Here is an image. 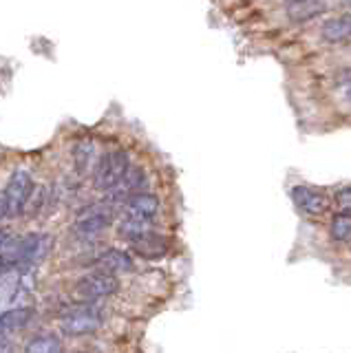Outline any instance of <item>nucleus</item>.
<instances>
[{
  "label": "nucleus",
  "mask_w": 351,
  "mask_h": 353,
  "mask_svg": "<svg viewBox=\"0 0 351 353\" xmlns=\"http://www.w3.org/2000/svg\"><path fill=\"white\" fill-rule=\"evenodd\" d=\"M128 168H130V161L124 150H111V152L102 154L100 161L95 165V172H93V188L100 192L113 190V188L122 183Z\"/></svg>",
  "instance_id": "obj_1"
},
{
  "label": "nucleus",
  "mask_w": 351,
  "mask_h": 353,
  "mask_svg": "<svg viewBox=\"0 0 351 353\" xmlns=\"http://www.w3.org/2000/svg\"><path fill=\"white\" fill-rule=\"evenodd\" d=\"M113 205L106 201L93 203L89 208H84L82 212L75 219V223L71 228V232L82 241H91L95 236H100L102 232L113 223Z\"/></svg>",
  "instance_id": "obj_2"
},
{
  "label": "nucleus",
  "mask_w": 351,
  "mask_h": 353,
  "mask_svg": "<svg viewBox=\"0 0 351 353\" xmlns=\"http://www.w3.org/2000/svg\"><path fill=\"white\" fill-rule=\"evenodd\" d=\"M104 316L102 312L91 303H84L78 307H71L60 320L62 334L67 336H91L102 327Z\"/></svg>",
  "instance_id": "obj_3"
},
{
  "label": "nucleus",
  "mask_w": 351,
  "mask_h": 353,
  "mask_svg": "<svg viewBox=\"0 0 351 353\" xmlns=\"http://www.w3.org/2000/svg\"><path fill=\"white\" fill-rule=\"evenodd\" d=\"M117 290H119V281L113 272L95 270L78 281V285H75V296L84 303H93V301H100V298L113 296Z\"/></svg>",
  "instance_id": "obj_4"
},
{
  "label": "nucleus",
  "mask_w": 351,
  "mask_h": 353,
  "mask_svg": "<svg viewBox=\"0 0 351 353\" xmlns=\"http://www.w3.org/2000/svg\"><path fill=\"white\" fill-rule=\"evenodd\" d=\"M34 192V179L25 170H18L12 174L7 188H5V201H7V216H20L29 203V196Z\"/></svg>",
  "instance_id": "obj_5"
},
{
  "label": "nucleus",
  "mask_w": 351,
  "mask_h": 353,
  "mask_svg": "<svg viewBox=\"0 0 351 353\" xmlns=\"http://www.w3.org/2000/svg\"><path fill=\"white\" fill-rule=\"evenodd\" d=\"M292 199L296 208L307 216H323L332 208V199L327 196V192L312 185H296L292 190Z\"/></svg>",
  "instance_id": "obj_6"
},
{
  "label": "nucleus",
  "mask_w": 351,
  "mask_h": 353,
  "mask_svg": "<svg viewBox=\"0 0 351 353\" xmlns=\"http://www.w3.org/2000/svg\"><path fill=\"white\" fill-rule=\"evenodd\" d=\"M124 219H135V221H144V223H152V219L159 212V201L155 194L150 192H135L133 196L126 199V203L122 205Z\"/></svg>",
  "instance_id": "obj_7"
},
{
  "label": "nucleus",
  "mask_w": 351,
  "mask_h": 353,
  "mask_svg": "<svg viewBox=\"0 0 351 353\" xmlns=\"http://www.w3.org/2000/svg\"><path fill=\"white\" fill-rule=\"evenodd\" d=\"M130 248L135 250V254H139L141 259H148V261H157L161 256H166L168 252V241L163 239L157 232L148 230L146 234L137 236L135 241H130Z\"/></svg>",
  "instance_id": "obj_8"
},
{
  "label": "nucleus",
  "mask_w": 351,
  "mask_h": 353,
  "mask_svg": "<svg viewBox=\"0 0 351 353\" xmlns=\"http://www.w3.org/2000/svg\"><path fill=\"white\" fill-rule=\"evenodd\" d=\"M329 9L327 0H290L288 16L294 22H310L318 16H323Z\"/></svg>",
  "instance_id": "obj_9"
},
{
  "label": "nucleus",
  "mask_w": 351,
  "mask_h": 353,
  "mask_svg": "<svg viewBox=\"0 0 351 353\" xmlns=\"http://www.w3.org/2000/svg\"><path fill=\"white\" fill-rule=\"evenodd\" d=\"M93 265H95L97 270H106V272H113V274L133 272V268H135L133 259H130L128 254L122 252V250H106V252H102L100 256L95 259Z\"/></svg>",
  "instance_id": "obj_10"
},
{
  "label": "nucleus",
  "mask_w": 351,
  "mask_h": 353,
  "mask_svg": "<svg viewBox=\"0 0 351 353\" xmlns=\"http://www.w3.org/2000/svg\"><path fill=\"white\" fill-rule=\"evenodd\" d=\"M31 318H34V309L29 307H16L9 309V312H3L0 314V336H9L25 329L31 323Z\"/></svg>",
  "instance_id": "obj_11"
},
{
  "label": "nucleus",
  "mask_w": 351,
  "mask_h": 353,
  "mask_svg": "<svg viewBox=\"0 0 351 353\" xmlns=\"http://www.w3.org/2000/svg\"><path fill=\"white\" fill-rule=\"evenodd\" d=\"M323 38L332 44H343L351 40V16L329 18L323 25Z\"/></svg>",
  "instance_id": "obj_12"
},
{
  "label": "nucleus",
  "mask_w": 351,
  "mask_h": 353,
  "mask_svg": "<svg viewBox=\"0 0 351 353\" xmlns=\"http://www.w3.org/2000/svg\"><path fill=\"white\" fill-rule=\"evenodd\" d=\"M73 159H75V168H78L80 174H86L91 170V165H97L100 157H97V148L91 139H82L75 143L73 148Z\"/></svg>",
  "instance_id": "obj_13"
},
{
  "label": "nucleus",
  "mask_w": 351,
  "mask_h": 353,
  "mask_svg": "<svg viewBox=\"0 0 351 353\" xmlns=\"http://www.w3.org/2000/svg\"><path fill=\"white\" fill-rule=\"evenodd\" d=\"M329 234L338 243H351V212H338L329 223Z\"/></svg>",
  "instance_id": "obj_14"
},
{
  "label": "nucleus",
  "mask_w": 351,
  "mask_h": 353,
  "mask_svg": "<svg viewBox=\"0 0 351 353\" xmlns=\"http://www.w3.org/2000/svg\"><path fill=\"white\" fill-rule=\"evenodd\" d=\"M148 230H150V223H144V221H135V219H122V223H119V228H117L119 236L126 239L128 243L135 241L141 234H146Z\"/></svg>",
  "instance_id": "obj_15"
},
{
  "label": "nucleus",
  "mask_w": 351,
  "mask_h": 353,
  "mask_svg": "<svg viewBox=\"0 0 351 353\" xmlns=\"http://www.w3.org/2000/svg\"><path fill=\"white\" fill-rule=\"evenodd\" d=\"M60 351H62L60 340L53 336H40L27 345V353H60Z\"/></svg>",
  "instance_id": "obj_16"
},
{
  "label": "nucleus",
  "mask_w": 351,
  "mask_h": 353,
  "mask_svg": "<svg viewBox=\"0 0 351 353\" xmlns=\"http://www.w3.org/2000/svg\"><path fill=\"white\" fill-rule=\"evenodd\" d=\"M336 205L340 212H351V188H343L336 194Z\"/></svg>",
  "instance_id": "obj_17"
},
{
  "label": "nucleus",
  "mask_w": 351,
  "mask_h": 353,
  "mask_svg": "<svg viewBox=\"0 0 351 353\" xmlns=\"http://www.w3.org/2000/svg\"><path fill=\"white\" fill-rule=\"evenodd\" d=\"M12 241V234H9V230H0V252H3L7 248V243Z\"/></svg>",
  "instance_id": "obj_18"
},
{
  "label": "nucleus",
  "mask_w": 351,
  "mask_h": 353,
  "mask_svg": "<svg viewBox=\"0 0 351 353\" xmlns=\"http://www.w3.org/2000/svg\"><path fill=\"white\" fill-rule=\"evenodd\" d=\"M7 216V201H5V190L0 192V221Z\"/></svg>",
  "instance_id": "obj_19"
},
{
  "label": "nucleus",
  "mask_w": 351,
  "mask_h": 353,
  "mask_svg": "<svg viewBox=\"0 0 351 353\" xmlns=\"http://www.w3.org/2000/svg\"><path fill=\"white\" fill-rule=\"evenodd\" d=\"M345 99H347V104L351 106V80L345 84Z\"/></svg>",
  "instance_id": "obj_20"
},
{
  "label": "nucleus",
  "mask_w": 351,
  "mask_h": 353,
  "mask_svg": "<svg viewBox=\"0 0 351 353\" xmlns=\"http://www.w3.org/2000/svg\"><path fill=\"white\" fill-rule=\"evenodd\" d=\"M288 3H290V0H288Z\"/></svg>",
  "instance_id": "obj_21"
}]
</instances>
